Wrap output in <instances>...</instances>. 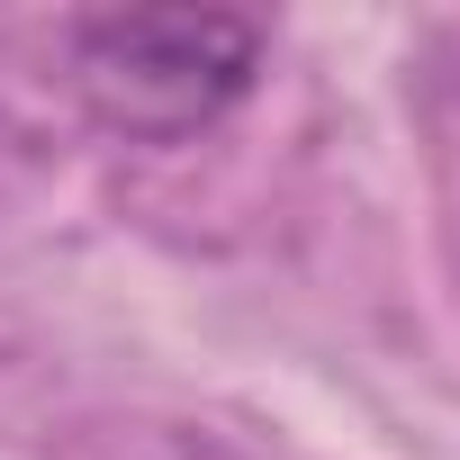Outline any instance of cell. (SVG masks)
Returning a JSON list of instances; mask_svg holds the SVG:
<instances>
[{
  "label": "cell",
  "mask_w": 460,
  "mask_h": 460,
  "mask_svg": "<svg viewBox=\"0 0 460 460\" xmlns=\"http://www.w3.org/2000/svg\"><path fill=\"white\" fill-rule=\"evenodd\" d=\"M262 19L235 10H91L64 28V82L127 145H190L262 82Z\"/></svg>",
  "instance_id": "obj_1"
},
{
  "label": "cell",
  "mask_w": 460,
  "mask_h": 460,
  "mask_svg": "<svg viewBox=\"0 0 460 460\" xmlns=\"http://www.w3.org/2000/svg\"><path fill=\"white\" fill-rule=\"evenodd\" d=\"M82 460H235L217 433H190V424H127L109 442H91Z\"/></svg>",
  "instance_id": "obj_2"
}]
</instances>
